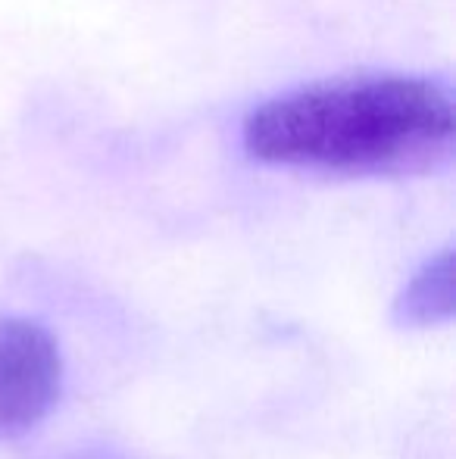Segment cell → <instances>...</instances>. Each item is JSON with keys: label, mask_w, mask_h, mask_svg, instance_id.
I'll return each instance as SVG.
<instances>
[{"label": "cell", "mask_w": 456, "mask_h": 459, "mask_svg": "<svg viewBox=\"0 0 456 459\" xmlns=\"http://www.w3.org/2000/svg\"><path fill=\"white\" fill-rule=\"evenodd\" d=\"M244 151L285 169L407 176L453 147V100L419 75H359L272 97L244 119Z\"/></svg>", "instance_id": "1"}, {"label": "cell", "mask_w": 456, "mask_h": 459, "mask_svg": "<svg viewBox=\"0 0 456 459\" xmlns=\"http://www.w3.org/2000/svg\"><path fill=\"white\" fill-rule=\"evenodd\" d=\"M63 391V353L41 322L0 316V441L35 431Z\"/></svg>", "instance_id": "2"}, {"label": "cell", "mask_w": 456, "mask_h": 459, "mask_svg": "<svg viewBox=\"0 0 456 459\" xmlns=\"http://www.w3.org/2000/svg\"><path fill=\"white\" fill-rule=\"evenodd\" d=\"M394 322L400 328H434L453 319V254L441 250L397 294Z\"/></svg>", "instance_id": "3"}]
</instances>
